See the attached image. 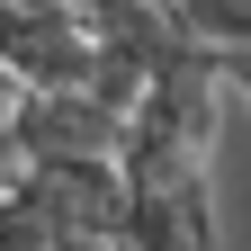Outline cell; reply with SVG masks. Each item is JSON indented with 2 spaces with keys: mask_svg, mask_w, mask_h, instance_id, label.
<instances>
[{
  "mask_svg": "<svg viewBox=\"0 0 251 251\" xmlns=\"http://www.w3.org/2000/svg\"><path fill=\"white\" fill-rule=\"evenodd\" d=\"M18 188L36 198L63 251H117L126 242V171L117 162H18Z\"/></svg>",
  "mask_w": 251,
  "mask_h": 251,
  "instance_id": "cell-1",
  "label": "cell"
},
{
  "mask_svg": "<svg viewBox=\"0 0 251 251\" xmlns=\"http://www.w3.org/2000/svg\"><path fill=\"white\" fill-rule=\"evenodd\" d=\"M225 90H242V99H251V63H225Z\"/></svg>",
  "mask_w": 251,
  "mask_h": 251,
  "instance_id": "cell-3",
  "label": "cell"
},
{
  "mask_svg": "<svg viewBox=\"0 0 251 251\" xmlns=\"http://www.w3.org/2000/svg\"><path fill=\"white\" fill-rule=\"evenodd\" d=\"M9 171H18V135L0 126V179H9Z\"/></svg>",
  "mask_w": 251,
  "mask_h": 251,
  "instance_id": "cell-2",
  "label": "cell"
}]
</instances>
